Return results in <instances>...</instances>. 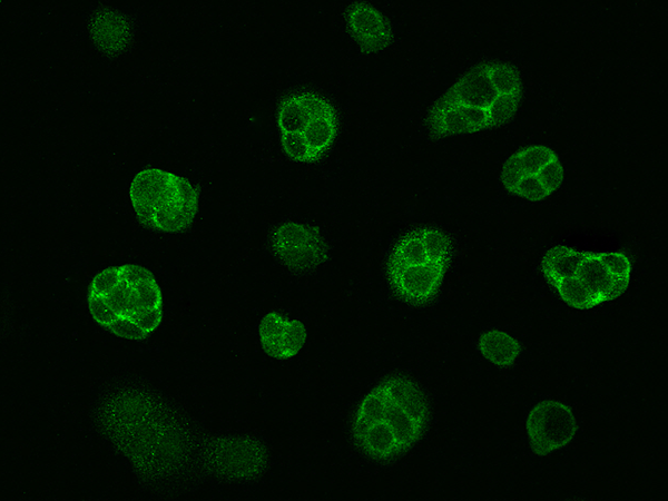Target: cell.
I'll use <instances>...</instances> for the list:
<instances>
[{"label": "cell", "instance_id": "15", "mask_svg": "<svg viewBox=\"0 0 668 501\" xmlns=\"http://www.w3.org/2000/svg\"><path fill=\"white\" fill-rule=\"evenodd\" d=\"M89 32L95 47L107 55H115L125 50L132 36L128 18L107 8L92 14L89 22Z\"/></svg>", "mask_w": 668, "mask_h": 501}, {"label": "cell", "instance_id": "17", "mask_svg": "<svg viewBox=\"0 0 668 501\" xmlns=\"http://www.w3.org/2000/svg\"><path fill=\"white\" fill-rule=\"evenodd\" d=\"M478 347L487 361L499 367L513 365L521 352L519 341L501 330H488L481 333Z\"/></svg>", "mask_w": 668, "mask_h": 501}, {"label": "cell", "instance_id": "10", "mask_svg": "<svg viewBox=\"0 0 668 501\" xmlns=\"http://www.w3.org/2000/svg\"><path fill=\"white\" fill-rule=\"evenodd\" d=\"M258 338L267 356L278 361L295 357L305 346L307 328L303 322L277 311H269L258 324Z\"/></svg>", "mask_w": 668, "mask_h": 501}, {"label": "cell", "instance_id": "12", "mask_svg": "<svg viewBox=\"0 0 668 501\" xmlns=\"http://www.w3.org/2000/svg\"><path fill=\"white\" fill-rule=\"evenodd\" d=\"M345 23L352 40L363 52H381L393 41L390 21L370 3H351L345 11Z\"/></svg>", "mask_w": 668, "mask_h": 501}, {"label": "cell", "instance_id": "6", "mask_svg": "<svg viewBox=\"0 0 668 501\" xmlns=\"http://www.w3.org/2000/svg\"><path fill=\"white\" fill-rule=\"evenodd\" d=\"M269 247L281 264L295 272L315 269L328 256L327 244L320 228L297 220L277 224L271 233Z\"/></svg>", "mask_w": 668, "mask_h": 501}, {"label": "cell", "instance_id": "9", "mask_svg": "<svg viewBox=\"0 0 668 501\" xmlns=\"http://www.w3.org/2000/svg\"><path fill=\"white\" fill-rule=\"evenodd\" d=\"M267 460L266 448L250 436L217 439L208 450V463L227 479H254L264 472Z\"/></svg>", "mask_w": 668, "mask_h": 501}, {"label": "cell", "instance_id": "5", "mask_svg": "<svg viewBox=\"0 0 668 501\" xmlns=\"http://www.w3.org/2000/svg\"><path fill=\"white\" fill-rule=\"evenodd\" d=\"M500 178L510 194L540 202L561 186L564 168L553 149L544 145H530L504 161Z\"/></svg>", "mask_w": 668, "mask_h": 501}, {"label": "cell", "instance_id": "1", "mask_svg": "<svg viewBox=\"0 0 668 501\" xmlns=\"http://www.w3.org/2000/svg\"><path fill=\"white\" fill-rule=\"evenodd\" d=\"M522 98L518 70L501 61L482 62L461 76L430 108L433 137L474 134L512 119Z\"/></svg>", "mask_w": 668, "mask_h": 501}, {"label": "cell", "instance_id": "16", "mask_svg": "<svg viewBox=\"0 0 668 501\" xmlns=\"http://www.w3.org/2000/svg\"><path fill=\"white\" fill-rule=\"evenodd\" d=\"M588 250L566 245L549 248L541 258V269L547 282L556 288L561 282L574 277L576 271Z\"/></svg>", "mask_w": 668, "mask_h": 501}, {"label": "cell", "instance_id": "14", "mask_svg": "<svg viewBox=\"0 0 668 501\" xmlns=\"http://www.w3.org/2000/svg\"><path fill=\"white\" fill-rule=\"evenodd\" d=\"M574 277L596 297L599 304L621 296L629 279L615 275L606 264L602 253L588 252L578 266Z\"/></svg>", "mask_w": 668, "mask_h": 501}, {"label": "cell", "instance_id": "11", "mask_svg": "<svg viewBox=\"0 0 668 501\" xmlns=\"http://www.w3.org/2000/svg\"><path fill=\"white\" fill-rule=\"evenodd\" d=\"M448 267V264H435L419 269L385 267V271L394 295L406 304L421 306L438 296Z\"/></svg>", "mask_w": 668, "mask_h": 501}, {"label": "cell", "instance_id": "7", "mask_svg": "<svg viewBox=\"0 0 668 501\" xmlns=\"http://www.w3.org/2000/svg\"><path fill=\"white\" fill-rule=\"evenodd\" d=\"M525 430L531 450L543 456L568 445L577 433L578 423L569 405L544 400L529 411Z\"/></svg>", "mask_w": 668, "mask_h": 501}, {"label": "cell", "instance_id": "4", "mask_svg": "<svg viewBox=\"0 0 668 501\" xmlns=\"http://www.w3.org/2000/svg\"><path fill=\"white\" fill-rule=\"evenodd\" d=\"M129 200L137 219L161 233H180L194 222L199 191L186 178L161 168H145L131 179Z\"/></svg>", "mask_w": 668, "mask_h": 501}, {"label": "cell", "instance_id": "18", "mask_svg": "<svg viewBox=\"0 0 668 501\" xmlns=\"http://www.w3.org/2000/svg\"><path fill=\"white\" fill-rule=\"evenodd\" d=\"M554 289L573 308L589 310L599 305L596 297L576 277L561 282Z\"/></svg>", "mask_w": 668, "mask_h": 501}, {"label": "cell", "instance_id": "13", "mask_svg": "<svg viewBox=\"0 0 668 501\" xmlns=\"http://www.w3.org/2000/svg\"><path fill=\"white\" fill-rule=\"evenodd\" d=\"M332 104L311 90L284 97L276 109V126L281 135H301L314 117L330 108Z\"/></svg>", "mask_w": 668, "mask_h": 501}, {"label": "cell", "instance_id": "8", "mask_svg": "<svg viewBox=\"0 0 668 501\" xmlns=\"http://www.w3.org/2000/svg\"><path fill=\"white\" fill-rule=\"evenodd\" d=\"M451 237L440 228L419 227L403 234L391 248L385 267L424 268L450 264Z\"/></svg>", "mask_w": 668, "mask_h": 501}, {"label": "cell", "instance_id": "2", "mask_svg": "<svg viewBox=\"0 0 668 501\" xmlns=\"http://www.w3.org/2000/svg\"><path fill=\"white\" fill-rule=\"evenodd\" d=\"M429 418L428 400L421 387L406 376L391 375L358 402L352 420V436L367 458L390 461L416 444Z\"/></svg>", "mask_w": 668, "mask_h": 501}, {"label": "cell", "instance_id": "3", "mask_svg": "<svg viewBox=\"0 0 668 501\" xmlns=\"http://www.w3.org/2000/svg\"><path fill=\"white\" fill-rule=\"evenodd\" d=\"M87 304L99 326L124 340H146L163 320L160 286L155 275L138 264L98 272L89 283Z\"/></svg>", "mask_w": 668, "mask_h": 501}]
</instances>
